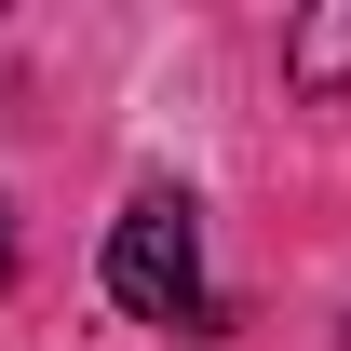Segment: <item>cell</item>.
Instances as JSON below:
<instances>
[{
  "instance_id": "obj_1",
  "label": "cell",
  "mask_w": 351,
  "mask_h": 351,
  "mask_svg": "<svg viewBox=\"0 0 351 351\" xmlns=\"http://www.w3.org/2000/svg\"><path fill=\"white\" fill-rule=\"evenodd\" d=\"M108 298L135 324H217L203 298V217H189V189H135L122 217H108Z\"/></svg>"
},
{
  "instance_id": "obj_2",
  "label": "cell",
  "mask_w": 351,
  "mask_h": 351,
  "mask_svg": "<svg viewBox=\"0 0 351 351\" xmlns=\"http://www.w3.org/2000/svg\"><path fill=\"white\" fill-rule=\"evenodd\" d=\"M284 82L298 95H351V0L311 14V27H284Z\"/></svg>"
},
{
  "instance_id": "obj_3",
  "label": "cell",
  "mask_w": 351,
  "mask_h": 351,
  "mask_svg": "<svg viewBox=\"0 0 351 351\" xmlns=\"http://www.w3.org/2000/svg\"><path fill=\"white\" fill-rule=\"evenodd\" d=\"M0 270H14V203H0Z\"/></svg>"
}]
</instances>
